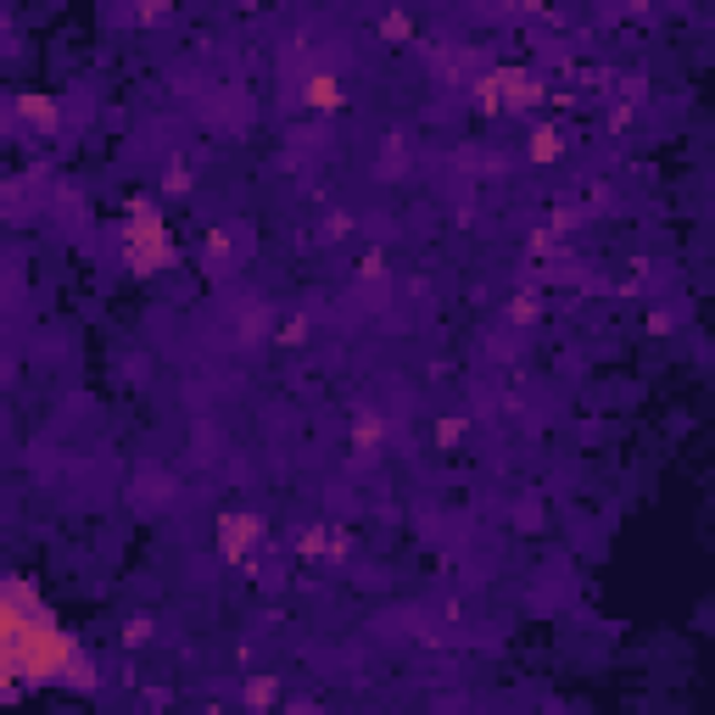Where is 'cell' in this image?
I'll return each mask as SVG.
<instances>
[{"mask_svg": "<svg viewBox=\"0 0 715 715\" xmlns=\"http://www.w3.org/2000/svg\"><path fill=\"white\" fill-rule=\"evenodd\" d=\"M536 319H543V302H536V297H514L509 302V324H536Z\"/></svg>", "mask_w": 715, "mask_h": 715, "instance_id": "cell-16", "label": "cell"}, {"mask_svg": "<svg viewBox=\"0 0 715 715\" xmlns=\"http://www.w3.org/2000/svg\"><path fill=\"white\" fill-rule=\"evenodd\" d=\"M543 96H548V84L536 78L531 67H520V62H503V67H492V73L476 78V107L487 118H498V113H531V107H543Z\"/></svg>", "mask_w": 715, "mask_h": 715, "instance_id": "cell-3", "label": "cell"}, {"mask_svg": "<svg viewBox=\"0 0 715 715\" xmlns=\"http://www.w3.org/2000/svg\"><path fill=\"white\" fill-rule=\"evenodd\" d=\"M202 257H207V268H224V263L235 257V235H230L224 224H213V230L202 235Z\"/></svg>", "mask_w": 715, "mask_h": 715, "instance_id": "cell-10", "label": "cell"}, {"mask_svg": "<svg viewBox=\"0 0 715 715\" xmlns=\"http://www.w3.org/2000/svg\"><path fill=\"white\" fill-rule=\"evenodd\" d=\"M341 559L346 554V536L335 531V525H308V531H297V559Z\"/></svg>", "mask_w": 715, "mask_h": 715, "instance_id": "cell-7", "label": "cell"}, {"mask_svg": "<svg viewBox=\"0 0 715 715\" xmlns=\"http://www.w3.org/2000/svg\"><path fill=\"white\" fill-rule=\"evenodd\" d=\"M465 441V419H436V447H459Z\"/></svg>", "mask_w": 715, "mask_h": 715, "instance_id": "cell-17", "label": "cell"}, {"mask_svg": "<svg viewBox=\"0 0 715 715\" xmlns=\"http://www.w3.org/2000/svg\"><path fill=\"white\" fill-rule=\"evenodd\" d=\"M381 275H386V257L370 252V257H364V280H381Z\"/></svg>", "mask_w": 715, "mask_h": 715, "instance_id": "cell-19", "label": "cell"}, {"mask_svg": "<svg viewBox=\"0 0 715 715\" xmlns=\"http://www.w3.org/2000/svg\"><path fill=\"white\" fill-rule=\"evenodd\" d=\"M302 335H308V324H302V319H291V324L280 330V341H302Z\"/></svg>", "mask_w": 715, "mask_h": 715, "instance_id": "cell-20", "label": "cell"}, {"mask_svg": "<svg viewBox=\"0 0 715 715\" xmlns=\"http://www.w3.org/2000/svg\"><path fill=\"white\" fill-rule=\"evenodd\" d=\"M381 40H386V45H403V40H414V18H408L403 7L381 12Z\"/></svg>", "mask_w": 715, "mask_h": 715, "instance_id": "cell-13", "label": "cell"}, {"mask_svg": "<svg viewBox=\"0 0 715 715\" xmlns=\"http://www.w3.org/2000/svg\"><path fill=\"white\" fill-rule=\"evenodd\" d=\"M191 185H196L191 162H185V157H168V162H162V196H191Z\"/></svg>", "mask_w": 715, "mask_h": 715, "instance_id": "cell-11", "label": "cell"}, {"mask_svg": "<svg viewBox=\"0 0 715 715\" xmlns=\"http://www.w3.org/2000/svg\"><path fill=\"white\" fill-rule=\"evenodd\" d=\"M96 665H89L84 643L51 615L45 593L29 576H7L0 593V698L18 704L29 687H73L96 693Z\"/></svg>", "mask_w": 715, "mask_h": 715, "instance_id": "cell-1", "label": "cell"}, {"mask_svg": "<svg viewBox=\"0 0 715 715\" xmlns=\"http://www.w3.org/2000/svg\"><path fill=\"white\" fill-rule=\"evenodd\" d=\"M302 107H308V113H324V118L341 113V107H346L341 78H335V73H308V78H302Z\"/></svg>", "mask_w": 715, "mask_h": 715, "instance_id": "cell-6", "label": "cell"}, {"mask_svg": "<svg viewBox=\"0 0 715 715\" xmlns=\"http://www.w3.org/2000/svg\"><path fill=\"white\" fill-rule=\"evenodd\" d=\"M643 324H649V335H671V330H676V313H671V308H654Z\"/></svg>", "mask_w": 715, "mask_h": 715, "instance_id": "cell-18", "label": "cell"}, {"mask_svg": "<svg viewBox=\"0 0 715 715\" xmlns=\"http://www.w3.org/2000/svg\"><path fill=\"white\" fill-rule=\"evenodd\" d=\"M151 638H157V632H151V620H146V615L124 620V632H118V643H124V649H146Z\"/></svg>", "mask_w": 715, "mask_h": 715, "instance_id": "cell-14", "label": "cell"}, {"mask_svg": "<svg viewBox=\"0 0 715 715\" xmlns=\"http://www.w3.org/2000/svg\"><path fill=\"white\" fill-rule=\"evenodd\" d=\"M241 698H246L252 709H268V704H280V682H275V676H246V682H241Z\"/></svg>", "mask_w": 715, "mask_h": 715, "instance_id": "cell-12", "label": "cell"}, {"mask_svg": "<svg viewBox=\"0 0 715 715\" xmlns=\"http://www.w3.org/2000/svg\"><path fill=\"white\" fill-rule=\"evenodd\" d=\"M118 263H124V275H135V280H157L162 268H173V235H168V218H162V207H157L146 191L124 196Z\"/></svg>", "mask_w": 715, "mask_h": 715, "instance_id": "cell-2", "label": "cell"}, {"mask_svg": "<svg viewBox=\"0 0 715 715\" xmlns=\"http://www.w3.org/2000/svg\"><path fill=\"white\" fill-rule=\"evenodd\" d=\"M525 157L536 162V168H548V162H559L565 157V129L559 124H531V135H525Z\"/></svg>", "mask_w": 715, "mask_h": 715, "instance_id": "cell-8", "label": "cell"}, {"mask_svg": "<svg viewBox=\"0 0 715 715\" xmlns=\"http://www.w3.org/2000/svg\"><path fill=\"white\" fill-rule=\"evenodd\" d=\"M381 441H386V419L364 408V414H357V419H352V447H357V453H375V447H381Z\"/></svg>", "mask_w": 715, "mask_h": 715, "instance_id": "cell-9", "label": "cell"}, {"mask_svg": "<svg viewBox=\"0 0 715 715\" xmlns=\"http://www.w3.org/2000/svg\"><path fill=\"white\" fill-rule=\"evenodd\" d=\"M257 543H263V520L252 509H224L218 514V554H224V565H246L257 554Z\"/></svg>", "mask_w": 715, "mask_h": 715, "instance_id": "cell-5", "label": "cell"}, {"mask_svg": "<svg viewBox=\"0 0 715 715\" xmlns=\"http://www.w3.org/2000/svg\"><path fill=\"white\" fill-rule=\"evenodd\" d=\"M168 12H173L168 0H135V23H140V29H157V23H168Z\"/></svg>", "mask_w": 715, "mask_h": 715, "instance_id": "cell-15", "label": "cell"}, {"mask_svg": "<svg viewBox=\"0 0 715 715\" xmlns=\"http://www.w3.org/2000/svg\"><path fill=\"white\" fill-rule=\"evenodd\" d=\"M7 113H12V124L23 135H45V140L62 135V102L51 96V89H12Z\"/></svg>", "mask_w": 715, "mask_h": 715, "instance_id": "cell-4", "label": "cell"}]
</instances>
